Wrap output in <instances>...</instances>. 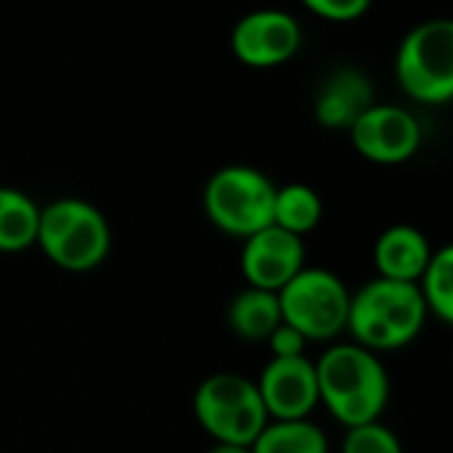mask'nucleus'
Wrapping results in <instances>:
<instances>
[{"mask_svg": "<svg viewBox=\"0 0 453 453\" xmlns=\"http://www.w3.org/2000/svg\"><path fill=\"white\" fill-rule=\"evenodd\" d=\"M276 183L252 165H226L215 170L202 191L207 220L234 239H247L273 223Z\"/></svg>", "mask_w": 453, "mask_h": 453, "instance_id": "4", "label": "nucleus"}, {"mask_svg": "<svg viewBox=\"0 0 453 453\" xmlns=\"http://www.w3.org/2000/svg\"><path fill=\"white\" fill-rule=\"evenodd\" d=\"M226 321L236 337H242L247 342H265L271 337V332L281 324L279 295L255 289V287H244L228 303Z\"/></svg>", "mask_w": 453, "mask_h": 453, "instance_id": "14", "label": "nucleus"}, {"mask_svg": "<svg viewBox=\"0 0 453 453\" xmlns=\"http://www.w3.org/2000/svg\"><path fill=\"white\" fill-rule=\"evenodd\" d=\"M268 419H311L319 403L316 364L308 356L271 358L255 380Z\"/></svg>", "mask_w": 453, "mask_h": 453, "instance_id": "11", "label": "nucleus"}, {"mask_svg": "<svg viewBox=\"0 0 453 453\" xmlns=\"http://www.w3.org/2000/svg\"><path fill=\"white\" fill-rule=\"evenodd\" d=\"M417 289L425 300L430 316H435L443 326L453 324V247L443 244L433 250L427 268L417 279Z\"/></svg>", "mask_w": 453, "mask_h": 453, "instance_id": "18", "label": "nucleus"}, {"mask_svg": "<svg viewBox=\"0 0 453 453\" xmlns=\"http://www.w3.org/2000/svg\"><path fill=\"white\" fill-rule=\"evenodd\" d=\"M191 409L212 443L252 446L268 425V411L255 382L234 372H218L202 380L194 390Z\"/></svg>", "mask_w": 453, "mask_h": 453, "instance_id": "6", "label": "nucleus"}, {"mask_svg": "<svg viewBox=\"0 0 453 453\" xmlns=\"http://www.w3.org/2000/svg\"><path fill=\"white\" fill-rule=\"evenodd\" d=\"M340 453H403V443L393 427L382 425V419L348 427Z\"/></svg>", "mask_w": 453, "mask_h": 453, "instance_id": "19", "label": "nucleus"}, {"mask_svg": "<svg viewBox=\"0 0 453 453\" xmlns=\"http://www.w3.org/2000/svg\"><path fill=\"white\" fill-rule=\"evenodd\" d=\"M35 247L66 273H88L109 257L111 226L93 202L61 196L40 207Z\"/></svg>", "mask_w": 453, "mask_h": 453, "instance_id": "3", "label": "nucleus"}, {"mask_svg": "<svg viewBox=\"0 0 453 453\" xmlns=\"http://www.w3.org/2000/svg\"><path fill=\"white\" fill-rule=\"evenodd\" d=\"M207 453H252V449L239 446V443H212V449Z\"/></svg>", "mask_w": 453, "mask_h": 453, "instance_id": "22", "label": "nucleus"}, {"mask_svg": "<svg viewBox=\"0 0 453 453\" xmlns=\"http://www.w3.org/2000/svg\"><path fill=\"white\" fill-rule=\"evenodd\" d=\"M433 255L430 239L411 223H395L380 234L374 242V268L377 276L393 281L417 284Z\"/></svg>", "mask_w": 453, "mask_h": 453, "instance_id": "13", "label": "nucleus"}, {"mask_svg": "<svg viewBox=\"0 0 453 453\" xmlns=\"http://www.w3.org/2000/svg\"><path fill=\"white\" fill-rule=\"evenodd\" d=\"M305 11L332 24H350L369 13L374 0H300Z\"/></svg>", "mask_w": 453, "mask_h": 453, "instance_id": "20", "label": "nucleus"}, {"mask_svg": "<svg viewBox=\"0 0 453 453\" xmlns=\"http://www.w3.org/2000/svg\"><path fill=\"white\" fill-rule=\"evenodd\" d=\"M265 342H268L271 358H297V356H305V348L311 345L295 326H289L284 321L271 332V337Z\"/></svg>", "mask_w": 453, "mask_h": 453, "instance_id": "21", "label": "nucleus"}, {"mask_svg": "<svg viewBox=\"0 0 453 453\" xmlns=\"http://www.w3.org/2000/svg\"><path fill=\"white\" fill-rule=\"evenodd\" d=\"M40 204L13 186H0V252L19 255L35 247Z\"/></svg>", "mask_w": 453, "mask_h": 453, "instance_id": "15", "label": "nucleus"}, {"mask_svg": "<svg viewBox=\"0 0 453 453\" xmlns=\"http://www.w3.org/2000/svg\"><path fill=\"white\" fill-rule=\"evenodd\" d=\"M374 104V88L372 80L353 69L342 66L332 72L313 101V117L326 130H350V125Z\"/></svg>", "mask_w": 453, "mask_h": 453, "instance_id": "12", "label": "nucleus"}, {"mask_svg": "<svg viewBox=\"0 0 453 453\" xmlns=\"http://www.w3.org/2000/svg\"><path fill=\"white\" fill-rule=\"evenodd\" d=\"M398 88L417 104L446 106L453 98V21L427 19L411 27L395 53Z\"/></svg>", "mask_w": 453, "mask_h": 453, "instance_id": "5", "label": "nucleus"}, {"mask_svg": "<svg viewBox=\"0 0 453 453\" xmlns=\"http://www.w3.org/2000/svg\"><path fill=\"white\" fill-rule=\"evenodd\" d=\"M324 218V202L319 191L308 183H287L276 186L273 196V226L305 239L319 228Z\"/></svg>", "mask_w": 453, "mask_h": 453, "instance_id": "17", "label": "nucleus"}, {"mask_svg": "<svg viewBox=\"0 0 453 453\" xmlns=\"http://www.w3.org/2000/svg\"><path fill=\"white\" fill-rule=\"evenodd\" d=\"M430 313L417 284L372 279L350 292L345 332L350 342L372 353H393L409 348L425 329Z\"/></svg>", "mask_w": 453, "mask_h": 453, "instance_id": "2", "label": "nucleus"}, {"mask_svg": "<svg viewBox=\"0 0 453 453\" xmlns=\"http://www.w3.org/2000/svg\"><path fill=\"white\" fill-rule=\"evenodd\" d=\"M313 364L319 403L345 430L382 419L390 403V374L377 353L356 342H334Z\"/></svg>", "mask_w": 453, "mask_h": 453, "instance_id": "1", "label": "nucleus"}, {"mask_svg": "<svg viewBox=\"0 0 453 453\" xmlns=\"http://www.w3.org/2000/svg\"><path fill=\"white\" fill-rule=\"evenodd\" d=\"M231 53L242 66L276 69L289 64L303 45L300 21L281 8H257L244 13L231 29Z\"/></svg>", "mask_w": 453, "mask_h": 453, "instance_id": "8", "label": "nucleus"}, {"mask_svg": "<svg viewBox=\"0 0 453 453\" xmlns=\"http://www.w3.org/2000/svg\"><path fill=\"white\" fill-rule=\"evenodd\" d=\"M305 239L279 228L265 226L263 231L247 236L242 242V276L247 287L279 292L284 284H289L308 263Z\"/></svg>", "mask_w": 453, "mask_h": 453, "instance_id": "10", "label": "nucleus"}, {"mask_svg": "<svg viewBox=\"0 0 453 453\" xmlns=\"http://www.w3.org/2000/svg\"><path fill=\"white\" fill-rule=\"evenodd\" d=\"M276 295L281 321L295 326L308 342H332L345 332L350 289L334 271L305 265Z\"/></svg>", "mask_w": 453, "mask_h": 453, "instance_id": "7", "label": "nucleus"}, {"mask_svg": "<svg viewBox=\"0 0 453 453\" xmlns=\"http://www.w3.org/2000/svg\"><path fill=\"white\" fill-rule=\"evenodd\" d=\"M353 149L374 165H403L422 146V125L395 104H372L348 130Z\"/></svg>", "mask_w": 453, "mask_h": 453, "instance_id": "9", "label": "nucleus"}, {"mask_svg": "<svg viewBox=\"0 0 453 453\" xmlns=\"http://www.w3.org/2000/svg\"><path fill=\"white\" fill-rule=\"evenodd\" d=\"M252 453H329V438L313 419H268Z\"/></svg>", "mask_w": 453, "mask_h": 453, "instance_id": "16", "label": "nucleus"}]
</instances>
